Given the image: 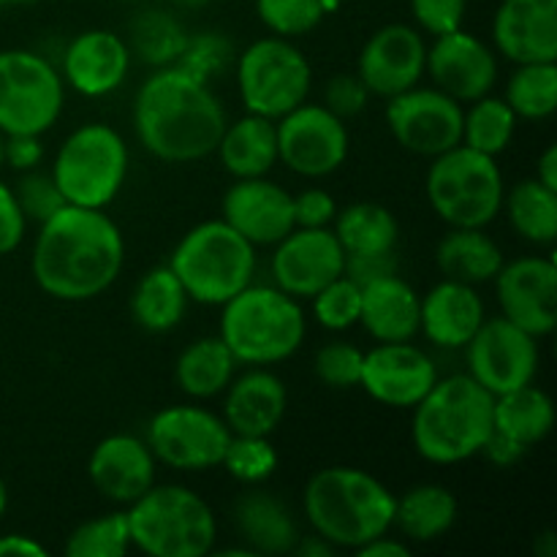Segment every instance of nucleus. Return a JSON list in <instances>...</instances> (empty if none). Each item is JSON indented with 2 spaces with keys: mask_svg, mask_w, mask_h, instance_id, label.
I'll return each mask as SVG.
<instances>
[{
  "mask_svg": "<svg viewBox=\"0 0 557 557\" xmlns=\"http://www.w3.org/2000/svg\"><path fill=\"white\" fill-rule=\"evenodd\" d=\"M185 41H188L185 27L172 14H166V11H141L131 22V44H134V52L145 63L158 65V69L177 63L185 49Z\"/></svg>",
  "mask_w": 557,
  "mask_h": 557,
  "instance_id": "39",
  "label": "nucleus"
},
{
  "mask_svg": "<svg viewBox=\"0 0 557 557\" xmlns=\"http://www.w3.org/2000/svg\"><path fill=\"white\" fill-rule=\"evenodd\" d=\"M177 3H183V5H194V9H196V5H205L207 0H177Z\"/></svg>",
  "mask_w": 557,
  "mask_h": 557,
  "instance_id": "60",
  "label": "nucleus"
},
{
  "mask_svg": "<svg viewBox=\"0 0 557 557\" xmlns=\"http://www.w3.org/2000/svg\"><path fill=\"white\" fill-rule=\"evenodd\" d=\"M14 196H16V205H20L22 215H25V221H36L38 226H41V223H47L54 212L63 210V207L69 205V201H65V196L60 194V188H58V183H54L52 174H41V172H36V169H30V172L22 174L20 183H16V188H14Z\"/></svg>",
  "mask_w": 557,
  "mask_h": 557,
  "instance_id": "45",
  "label": "nucleus"
},
{
  "mask_svg": "<svg viewBox=\"0 0 557 557\" xmlns=\"http://www.w3.org/2000/svg\"><path fill=\"white\" fill-rule=\"evenodd\" d=\"M5 506H9V487H5L3 476H0V517L5 515Z\"/></svg>",
  "mask_w": 557,
  "mask_h": 557,
  "instance_id": "58",
  "label": "nucleus"
},
{
  "mask_svg": "<svg viewBox=\"0 0 557 557\" xmlns=\"http://www.w3.org/2000/svg\"><path fill=\"white\" fill-rule=\"evenodd\" d=\"M131 553V531L128 517L123 511L92 517L74 528L65 542L69 557H123Z\"/></svg>",
  "mask_w": 557,
  "mask_h": 557,
  "instance_id": "40",
  "label": "nucleus"
},
{
  "mask_svg": "<svg viewBox=\"0 0 557 557\" xmlns=\"http://www.w3.org/2000/svg\"><path fill=\"white\" fill-rule=\"evenodd\" d=\"M286 386L275 373L253 368L226 386L223 422L232 435H267L270 438L286 413Z\"/></svg>",
  "mask_w": 557,
  "mask_h": 557,
  "instance_id": "26",
  "label": "nucleus"
},
{
  "mask_svg": "<svg viewBox=\"0 0 557 557\" xmlns=\"http://www.w3.org/2000/svg\"><path fill=\"white\" fill-rule=\"evenodd\" d=\"M484 302L471 283L441 281L419 305V332L441 348H466L482 326Z\"/></svg>",
  "mask_w": 557,
  "mask_h": 557,
  "instance_id": "25",
  "label": "nucleus"
},
{
  "mask_svg": "<svg viewBox=\"0 0 557 557\" xmlns=\"http://www.w3.org/2000/svg\"><path fill=\"white\" fill-rule=\"evenodd\" d=\"M234 368L237 359L221 337H199L180 354L174 379L185 395L194 400H207L226 392L234 379Z\"/></svg>",
  "mask_w": 557,
  "mask_h": 557,
  "instance_id": "33",
  "label": "nucleus"
},
{
  "mask_svg": "<svg viewBox=\"0 0 557 557\" xmlns=\"http://www.w3.org/2000/svg\"><path fill=\"white\" fill-rule=\"evenodd\" d=\"M169 267L188 299L199 305H226L253 283L256 248L223 218L205 221L180 239Z\"/></svg>",
  "mask_w": 557,
  "mask_h": 557,
  "instance_id": "7",
  "label": "nucleus"
},
{
  "mask_svg": "<svg viewBox=\"0 0 557 557\" xmlns=\"http://www.w3.org/2000/svg\"><path fill=\"white\" fill-rule=\"evenodd\" d=\"M44 145L36 134H5V163L16 172H30L41 163Z\"/></svg>",
  "mask_w": 557,
  "mask_h": 557,
  "instance_id": "52",
  "label": "nucleus"
},
{
  "mask_svg": "<svg viewBox=\"0 0 557 557\" xmlns=\"http://www.w3.org/2000/svg\"><path fill=\"white\" fill-rule=\"evenodd\" d=\"M134 128L145 150L161 161L194 163L215 152L226 112L207 82L163 65L136 92Z\"/></svg>",
  "mask_w": 557,
  "mask_h": 557,
  "instance_id": "2",
  "label": "nucleus"
},
{
  "mask_svg": "<svg viewBox=\"0 0 557 557\" xmlns=\"http://www.w3.org/2000/svg\"><path fill=\"white\" fill-rule=\"evenodd\" d=\"M221 341L250 368L286 362L305 341V313L294 297L272 286H245L221 305Z\"/></svg>",
  "mask_w": 557,
  "mask_h": 557,
  "instance_id": "5",
  "label": "nucleus"
},
{
  "mask_svg": "<svg viewBox=\"0 0 557 557\" xmlns=\"http://www.w3.org/2000/svg\"><path fill=\"white\" fill-rule=\"evenodd\" d=\"M493 428L525 449L542 444L555 428L553 397L533 384L498 395L493 403Z\"/></svg>",
  "mask_w": 557,
  "mask_h": 557,
  "instance_id": "31",
  "label": "nucleus"
},
{
  "mask_svg": "<svg viewBox=\"0 0 557 557\" xmlns=\"http://www.w3.org/2000/svg\"><path fill=\"white\" fill-rule=\"evenodd\" d=\"M47 557V547L38 544L33 536L25 533H9V536H0V557Z\"/></svg>",
  "mask_w": 557,
  "mask_h": 557,
  "instance_id": "54",
  "label": "nucleus"
},
{
  "mask_svg": "<svg viewBox=\"0 0 557 557\" xmlns=\"http://www.w3.org/2000/svg\"><path fill=\"white\" fill-rule=\"evenodd\" d=\"M392 272H397L395 250H389V253H368V256H348L346 253V267H343V275L351 277L357 286H368V283L379 281V277L392 275Z\"/></svg>",
  "mask_w": 557,
  "mask_h": 557,
  "instance_id": "51",
  "label": "nucleus"
},
{
  "mask_svg": "<svg viewBox=\"0 0 557 557\" xmlns=\"http://www.w3.org/2000/svg\"><path fill=\"white\" fill-rule=\"evenodd\" d=\"M310 82L308 58L288 38H259L237 58L239 98L250 114L283 117L308 101Z\"/></svg>",
  "mask_w": 557,
  "mask_h": 557,
  "instance_id": "10",
  "label": "nucleus"
},
{
  "mask_svg": "<svg viewBox=\"0 0 557 557\" xmlns=\"http://www.w3.org/2000/svg\"><path fill=\"white\" fill-rule=\"evenodd\" d=\"M504 101L522 120H547L557 109V63H517Z\"/></svg>",
  "mask_w": 557,
  "mask_h": 557,
  "instance_id": "38",
  "label": "nucleus"
},
{
  "mask_svg": "<svg viewBox=\"0 0 557 557\" xmlns=\"http://www.w3.org/2000/svg\"><path fill=\"white\" fill-rule=\"evenodd\" d=\"M335 237L348 256L389 253L395 250L400 228L397 218L375 201H357L335 215Z\"/></svg>",
  "mask_w": 557,
  "mask_h": 557,
  "instance_id": "35",
  "label": "nucleus"
},
{
  "mask_svg": "<svg viewBox=\"0 0 557 557\" xmlns=\"http://www.w3.org/2000/svg\"><path fill=\"white\" fill-rule=\"evenodd\" d=\"M370 90L357 74H337L326 82L324 90V107L335 112L337 117H357L364 107H368Z\"/></svg>",
  "mask_w": 557,
  "mask_h": 557,
  "instance_id": "48",
  "label": "nucleus"
},
{
  "mask_svg": "<svg viewBox=\"0 0 557 557\" xmlns=\"http://www.w3.org/2000/svg\"><path fill=\"white\" fill-rule=\"evenodd\" d=\"M362 359L364 351L354 343H326L315 354V375L330 389H354L362 379Z\"/></svg>",
  "mask_w": 557,
  "mask_h": 557,
  "instance_id": "46",
  "label": "nucleus"
},
{
  "mask_svg": "<svg viewBox=\"0 0 557 557\" xmlns=\"http://www.w3.org/2000/svg\"><path fill=\"white\" fill-rule=\"evenodd\" d=\"M495 292L504 319L528 335L547 337L557 324V267L547 256H522L498 270Z\"/></svg>",
  "mask_w": 557,
  "mask_h": 557,
  "instance_id": "16",
  "label": "nucleus"
},
{
  "mask_svg": "<svg viewBox=\"0 0 557 557\" xmlns=\"http://www.w3.org/2000/svg\"><path fill=\"white\" fill-rule=\"evenodd\" d=\"M223 221L250 245H277L294 228V196L267 177L237 180L223 196Z\"/></svg>",
  "mask_w": 557,
  "mask_h": 557,
  "instance_id": "21",
  "label": "nucleus"
},
{
  "mask_svg": "<svg viewBox=\"0 0 557 557\" xmlns=\"http://www.w3.org/2000/svg\"><path fill=\"white\" fill-rule=\"evenodd\" d=\"M294 553L299 557H332L337 553V547L321 539L319 533H313V536H299V542L294 544Z\"/></svg>",
  "mask_w": 557,
  "mask_h": 557,
  "instance_id": "56",
  "label": "nucleus"
},
{
  "mask_svg": "<svg viewBox=\"0 0 557 557\" xmlns=\"http://www.w3.org/2000/svg\"><path fill=\"white\" fill-rule=\"evenodd\" d=\"M419 305L422 297L413 292L411 283L392 272L362 286L359 324L379 343L413 341L419 332Z\"/></svg>",
  "mask_w": 557,
  "mask_h": 557,
  "instance_id": "27",
  "label": "nucleus"
},
{
  "mask_svg": "<svg viewBox=\"0 0 557 557\" xmlns=\"http://www.w3.org/2000/svg\"><path fill=\"white\" fill-rule=\"evenodd\" d=\"M435 261L446 277L476 286L498 275L504 267V253L498 243L482 228H451L438 243Z\"/></svg>",
  "mask_w": 557,
  "mask_h": 557,
  "instance_id": "32",
  "label": "nucleus"
},
{
  "mask_svg": "<svg viewBox=\"0 0 557 557\" xmlns=\"http://www.w3.org/2000/svg\"><path fill=\"white\" fill-rule=\"evenodd\" d=\"M20 3H27V0H0V5H20Z\"/></svg>",
  "mask_w": 557,
  "mask_h": 557,
  "instance_id": "61",
  "label": "nucleus"
},
{
  "mask_svg": "<svg viewBox=\"0 0 557 557\" xmlns=\"http://www.w3.org/2000/svg\"><path fill=\"white\" fill-rule=\"evenodd\" d=\"M234 525L253 555H288L299 542L292 509L267 490H248L234 504Z\"/></svg>",
  "mask_w": 557,
  "mask_h": 557,
  "instance_id": "28",
  "label": "nucleus"
},
{
  "mask_svg": "<svg viewBox=\"0 0 557 557\" xmlns=\"http://www.w3.org/2000/svg\"><path fill=\"white\" fill-rule=\"evenodd\" d=\"M232 430L201 406H169L147 424L152 457L177 471H210L223 462Z\"/></svg>",
  "mask_w": 557,
  "mask_h": 557,
  "instance_id": "12",
  "label": "nucleus"
},
{
  "mask_svg": "<svg viewBox=\"0 0 557 557\" xmlns=\"http://www.w3.org/2000/svg\"><path fill=\"white\" fill-rule=\"evenodd\" d=\"M215 152L223 169L237 180L267 177L277 163L275 120L248 112L223 128Z\"/></svg>",
  "mask_w": 557,
  "mask_h": 557,
  "instance_id": "29",
  "label": "nucleus"
},
{
  "mask_svg": "<svg viewBox=\"0 0 557 557\" xmlns=\"http://www.w3.org/2000/svg\"><path fill=\"white\" fill-rule=\"evenodd\" d=\"M457 511L460 506L451 490L441 484H419L408 490L403 498H395L392 528H397L413 544L438 542L455 528Z\"/></svg>",
  "mask_w": 557,
  "mask_h": 557,
  "instance_id": "30",
  "label": "nucleus"
},
{
  "mask_svg": "<svg viewBox=\"0 0 557 557\" xmlns=\"http://www.w3.org/2000/svg\"><path fill=\"white\" fill-rule=\"evenodd\" d=\"M313 315L324 330L343 332L348 326L359 324V310H362V286L351 277L341 275L332 283H326L313 297Z\"/></svg>",
  "mask_w": 557,
  "mask_h": 557,
  "instance_id": "42",
  "label": "nucleus"
},
{
  "mask_svg": "<svg viewBox=\"0 0 557 557\" xmlns=\"http://www.w3.org/2000/svg\"><path fill=\"white\" fill-rule=\"evenodd\" d=\"M466 0H411L413 20L433 38L460 30L466 20Z\"/></svg>",
  "mask_w": 557,
  "mask_h": 557,
  "instance_id": "47",
  "label": "nucleus"
},
{
  "mask_svg": "<svg viewBox=\"0 0 557 557\" xmlns=\"http://www.w3.org/2000/svg\"><path fill=\"white\" fill-rule=\"evenodd\" d=\"M87 476L103 498L131 506L156 484V457L136 435H109L92 449Z\"/></svg>",
  "mask_w": 557,
  "mask_h": 557,
  "instance_id": "23",
  "label": "nucleus"
},
{
  "mask_svg": "<svg viewBox=\"0 0 557 557\" xmlns=\"http://www.w3.org/2000/svg\"><path fill=\"white\" fill-rule=\"evenodd\" d=\"M25 215H22L20 205H16L14 188L0 183V256L14 253L25 239Z\"/></svg>",
  "mask_w": 557,
  "mask_h": 557,
  "instance_id": "50",
  "label": "nucleus"
},
{
  "mask_svg": "<svg viewBox=\"0 0 557 557\" xmlns=\"http://www.w3.org/2000/svg\"><path fill=\"white\" fill-rule=\"evenodd\" d=\"M221 466L237 482L256 487L275 473L277 451L267 435H232Z\"/></svg>",
  "mask_w": 557,
  "mask_h": 557,
  "instance_id": "41",
  "label": "nucleus"
},
{
  "mask_svg": "<svg viewBox=\"0 0 557 557\" xmlns=\"http://www.w3.org/2000/svg\"><path fill=\"white\" fill-rule=\"evenodd\" d=\"M428 201L451 228H484L504 210V174L493 156L457 145L433 158L428 169Z\"/></svg>",
  "mask_w": 557,
  "mask_h": 557,
  "instance_id": "8",
  "label": "nucleus"
},
{
  "mask_svg": "<svg viewBox=\"0 0 557 557\" xmlns=\"http://www.w3.org/2000/svg\"><path fill=\"white\" fill-rule=\"evenodd\" d=\"M277 161L299 177L335 174L348 158L346 123L324 103H299L275 120Z\"/></svg>",
  "mask_w": 557,
  "mask_h": 557,
  "instance_id": "13",
  "label": "nucleus"
},
{
  "mask_svg": "<svg viewBox=\"0 0 557 557\" xmlns=\"http://www.w3.org/2000/svg\"><path fill=\"white\" fill-rule=\"evenodd\" d=\"M506 215L522 239L533 245H553L557 239V190L533 180H522L504 194Z\"/></svg>",
  "mask_w": 557,
  "mask_h": 557,
  "instance_id": "36",
  "label": "nucleus"
},
{
  "mask_svg": "<svg viewBox=\"0 0 557 557\" xmlns=\"http://www.w3.org/2000/svg\"><path fill=\"white\" fill-rule=\"evenodd\" d=\"M354 553L359 557H408L411 555V547L406 542H400V539H392L386 533H381V536L370 539L368 544H362Z\"/></svg>",
  "mask_w": 557,
  "mask_h": 557,
  "instance_id": "55",
  "label": "nucleus"
},
{
  "mask_svg": "<svg viewBox=\"0 0 557 557\" xmlns=\"http://www.w3.org/2000/svg\"><path fill=\"white\" fill-rule=\"evenodd\" d=\"M536 180L547 188L557 190V145H549L536 161Z\"/></svg>",
  "mask_w": 557,
  "mask_h": 557,
  "instance_id": "57",
  "label": "nucleus"
},
{
  "mask_svg": "<svg viewBox=\"0 0 557 557\" xmlns=\"http://www.w3.org/2000/svg\"><path fill=\"white\" fill-rule=\"evenodd\" d=\"M131 69V47L112 30H85L65 47L63 82L87 98L117 90Z\"/></svg>",
  "mask_w": 557,
  "mask_h": 557,
  "instance_id": "24",
  "label": "nucleus"
},
{
  "mask_svg": "<svg viewBox=\"0 0 557 557\" xmlns=\"http://www.w3.org/2000/svg\"><path fill=\"white\" fill-rule=\"evenodd\" d=\"M232 54L234 49L226 36H221V33H199V36H188L183 54L174 65L194 76V79L210 85L212 76H218L232 63Z\"/></svg>",
  "mask_w": 557,
  "mask_h": 557,
  "instance_id": "44",
  "label": "nucleus"
},
{
  "mask_svg": "<svg viewBox=\"0 0 557 557\" xmlns=\"http://www.w3.org/2000/svg\"><path fill=\"white\" fill-rule=\"evenodd\" d=\"M386 125L403 150L435 158L462 141V103L438 87H411L386 98Z\"/></svg>",
  "mask_w": 557,
  "mask_h": 557,
  "instance_id": "14",
  "label": "nucleus"
},
{
  "mask_svg": "<svg viewBox=\"0 0 557 557\" xmlns=\"http://www.w3.org/2000/svg\"><path fill=\"white\" fill-rule=\"evenodd\" d=\"M424 71L446 96L460 103H471L493 92L495 79H498V60L482 38L460 27V30L435 36L433 47L428 49Z\"/></svg>",
  "mask_w": 557,
  "mask_h": 557,
  "instance_id": "20",
  "label": "nucleus"
},
{
  "mask_svg": "<svg viewBox=\"0 0 557 557\" xmlns=\"http://www.w3.org/2000/svg\"><path fill=\"white\" fill-rule=\"evenodd\" d=\"M438 381L433 359L422 348L403 343H379L362 359L359 386L375 403L389 408H413Z\"/></svg>",
  "mask_w": 557,
  "mask_h": 557,
  "instance_id": "18",
  "label": "nucleus"
},
{
  "mask_svg": "<svg viewBox=\"0 0 557 557\" xmlns=\"http://www.w3.org/2000/svg\"><path fill=\"white\" fill-rule=\"evenodd\" d=\"M428 63V44L408 25H384L368 38L359 52L357 76L370 96L392 98L419 85Z\"/></svg>",
  "mask_w": 557,
  "mask_h": 557,
  "instance_id": "19",
  "label": "nucleus"
},
{
  "mask_svg": "<svg viewBox=\"0 0 557 557\" xmlns=\"http://www.w3.org/2000/svg\"><path fill=\"white\" fill-rule=\"evenodd\" d=\"M337 215V205L324 188H308L294 196V226L321 228L330 226Z\"/></svg>",
  "mask_w": 557,
  "mask_h": 557,
  "instance_id": "49",
  "label": "nucleus"
},
{
  "mask_svg": "<svg viewBox=\"0 0 557 557\" xmlns=\"http://www.w3.org/2000/svg\"><path fill=\"white\" fill-rule=\"evenodd\" d=\"M495 49L511 63H557V0H504L493 20Z\"/></svg>",
  "mask_w": 557,
  "mask_h": 557,
  "instance_id": "22",
  "label": "nucleus"
},
{
  "mask_svg": "<svg viewBox=\"0 0 557 557\" xmlns=\"http://www.w3.org/2000/svg\"><path fill=\"white\" fill-rule=\"evenodd\" d=\"M128 174V147L107 123L79 125L60 145L52 177L69 205L103 210L117 199Z\"/></svg>",
  "mask_w": 557,
  "mask_h": 557,
  "instance_id": "9",
  "label": "nucleus"
},
{
  "mask_svg": "<svg viewBox=\"0 0 557 557\" xmlns=\"http://www.w3.org/2000/svg\"><path fill=\"white\" fill-rule=\"evenodd\" d=\"M125 517L131 547L150 557H205L215 547V511L183 484H152Z\"/></svg>",
  "mask_w": 557,
  "mask_h": 557,
  "instance_id": "6",
  "label": "nucleus"
},
{
  "mask_svg": "<svg viewBox=\"0 0 557 557\" xmlns=\"http://www.w3.org/2000/svg\"><path fill=\"white\" fill-rule=\"evenodd\" d=\"M468 375L493 397L533 384L539 370V341L509 319H484L466 346Z\"/></svg>",
  "mask_w": 557,
  "mask_h": 557,
  "instance_id": "15",
  "label": "nucleus"
},
{
  "mask_svg": "<svg viewBox=\"0 0 557 557\" xmlns=\"http://www.w3.org/2000/svg\"><path fill=\"white\" fill-rule=\"evenodd\" d=\"M525 451H528L525 446H520L517 441L506 438V435L495 433V430H493V435H490L487 444H484L482 455L487 457L493 466L509 468V466H515V462H520L522 457H525Z\"/></svg>",
  "mask_w": 557,
  "mask_h": 557,
  "instance_id": "53",
  "label": "nucleus"
},
{
  "mask_svg": "<svg viewBox=\"0 0 557 557\" xmlns=\"http://www.w3.org/2000/svg\"><path fill=\"white\" fill-rule=\"evenodd\" d=\"M256 14L275 36L297 38L319 27L326 11L321 0H256Z\"/></svg>",
  "mask_w": 557,
  "mask_h": 557,
  "instance_id": "43",
  "label": "nucleus"
},
{
  "mask_svg": "<svg viewBox=\"0 0 557 557\" xmlns=\"http://www.w3.org/2000/svg\"><path fill=\"white\" fill-rule=\"evenodd\" d=\"M65 87L47 58L27 49L0 52V131L36 134L52 128L63 112Z\"/></svg>",
  "mask_w": 557,
  "mask_h": 557,
  "instance_id": "11",
  "label": "nucleus"
},
{
  "mask_svg": "<svg viewBox=\"0 0 557 557\" xmlns=\"http://www.w3.org/2000/svg\"><path fill=\"white\" fill-rule=\"evenodd\" d=\"M493 403L484 386L468 373L438 379L413 406L411 441L422 460L457 466L482 455L493 435Z\"/></svg>",
  "mask_w": 557,
  "mask_h": 557,
  "instance_id": "4",
  "label": "nucleus"
},
{
  "mask_svg": "<svg viewBox=\"0 0 557 557\" xmlns=\"http://www.w3.org/2000/svg\"><path fill=\"white\" fill-rule=\"evenodd\" d=\"M188 294L172 267H152L131 294V315L147 332H172L183 321Z\"/></svg>",
  "mask_w": 557,
  "mask_h": 557,
  "instance_id": "34",
  "label": "nucleus"
},
{
  "mask_svg": "<svg viewBox=\"0 0 557 557\" xmlns=\"http://www.w3.org/2000/svg\"><path fill=\"white\" fill-rule=\"evenodd\" d=\"M3 163H5V134L0 131V166H3Z\"/></svg>",
  "mask_w": 557,
  "mask_h": 557,
  "instance_id": "59",
  "label": "nucleus"
},
{
  "mask_svg": "<svg viewBox=\"0 0 557 557\" xmlns=\"http://www.w3.org/2000/svg\"><path fill=\"white\" fill-rule=\"evenodd\" d=\"M123 261V232L107 212L65 205L41 223L30 267L44 294L63 302H87L117 281Z\"/></svg>",
  "mask_w": 557,
  "mask_h": 557,
  "instance_id": "1",
  "label": "nucleus"
},
{
  "mask_svg": "<svg viewBox=\"0 0 557 557\" xmlns=\"http://www.w3.org/2000/svg\"><path fill=\"white\" fill-rule=\"evenodd\" d=\"M517 114L511 112L504 98L482 96L471 101V109H462V141L460 145L471 150L484 152V156L498 158L506 147L511 145V136L517 128Z\"/></svg>",
  "mask_w": 557,
  "mask_h": 557,
  "instance_id": "37",
  "label": "nucleus"
},
{
  "mask_svg": "<svg viewBox=\"0 0 557 557\" xmlns=\"http://www.w3.org/2000/svg\"><path fill=\"white\" fill-rule=\"evenodd\" d=\"M346 250L337 243L335 232L326 226H294L272 253V277L288 297H313L315 292L343 275Z\"/></svg>",
  "mask_w": 557,
  "mask_h": 557,
  "instance_id": "17",
  "label": "nucleus"
},
{
  "mask_svg": "<svg viewBox=\"0 0 557 557\" xmlns=\"http://www.w3.org/2000/svg\"><path fill=\"white\" fill-rule=\"evenodd\" d=\"M302 509L313 533L337 549H359L370 539L389 533L395 495L362 468H321L308 479Z\"/></svg>",
  "mask_w": 557,
  "mask_h": 557,
  "instance_id": "3",
  "label": "nucleus"
}]
</instances>
